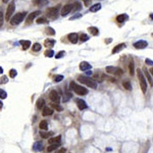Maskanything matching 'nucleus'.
<instances>
[{
    "label": "nucleus",
    "mask_w": 153,
    "mask_h": 153,
    "mask_svg": "<svg viewBox=\"0 0 153 153\" xmlns=\"http://www.w3.org/2000/svg\"><path fill=\"white\" fill-rule=\"evenodd\" d=\"M78 80H79L82 84L87 85L88 87H90V88H92V89H96V88H97V83H96L94 80H93V79L89 78V76H78Z\"/></svg>",
    "instance_id": "1"
},
{
    "label": "nucleus",
    "mask_w": 153,
    "mask_h": 153,
    "mask_svg": "<svg viewBox=\"0 0 153 153\" xmlns=\"http://www.w3.org/2000/svg\"><path fill=\"white\" fill-rule=\"evenodd\" d=\"M71 89L74 90L78 95H87L88 94V90L86 88H84L83 86H79L76 85L75 82H71Z\"/></svg>",
    "instance_id": "2"
},
{
    "label": "nucleus",
    "mask_w": 153,
    "mask_h": 153,
    "mask_svg": "<svg viewBox=\"0 0 153 153\" xmlns=\"http://www.w3.org/2000/svg\"><path fill=\"white\" fill-rule=\"evenodd\" d=\"M137 75H138V79H139V82H140V86H141L142 92L145 94L146 91H147V81H146L145 76H144V75H143V72L141 70L137 71Z\"/></svg>",
    "instance_id": "3"
},
{
    "label": "nucleus",
    "mask_w": 153,
    "mask_h": 153,
    "mask_svg": "<svg viewBox=\"0 0 153 153\" xmlns=\"http://www.w3.org/2000/svg\"><path fill=\"white\" fill-rule=\"evenodd\" d=\"M26 14H27V12H20V13H16L13 18L10 20V24L12 26H16V25H19L21 24L24 20H25V16Z\"/></svg>",
    "instance_id": "4"
},
{
    "label": "nucleus",
    "mask_w": 153,
    "mask_h": 153,
    "mask_svg": "<svg viewBox=\"0 0 153 153\" xmlns=\"http://www.w3.org/2000/svg\"><path fill=\"white\" fill-rule=\"evenodd\" d=\"M106 73L107 74H110V75H114V76H122L124 74V71L122 69H120V67H116V66H106L105 69Z\"/></svg>",
    "instance_id": "5"
},
{
    "label": "nucleus",
    "mask_w": 153,
    "mask_h": 153,
    "mask_svg": "<svg viewBox=\"0 0 153 153\" xmlns=\"http://www.w3.org/2000/svg\"><path fill=\"white\" fill-rule=\"evenodd\" d=\"M59 8H60V5H56V6H53V7H50L47 9L46 13H47V16L49 19H55L57 14H58V11H59Z\"/></svg>",
    "instance_id": "6"
},
{
    "label": "nucleus",
    "mask_w": 153,
    "mask_h": 153,
    "mask_svg": "<svg viewBox=\"0 0 153 153\" xmlns=\"http://www.w3.org/2000/svg\"><path fill=\"white\" fill-rule=\"evenodd\" d=\"M14 9H15V3L14 1H11L9 4H8V7H7V10H6V14H5V19L8 21V20H11V16L14 12Z\"/></svg>",
    "instance_id": "7"
},
{
    "label": "nucleus",
    "mask_w": 153,
    "mask_h": 153,
    "mask_svg": "<svg viewBox=\"0 0 153 153\" xmlns=\"http://www.w3.org/2000/svg\"><path fill=\"white\" fill-rule=\"evenodd\" d=\"M49 98L53 103H58V102L60 101V97H59L57 91H55V90H52L49 93Z\"/></svg>",
    "instance_id": "8"
},
{
    "label": "nucleus",
    "mask_w": 153,
    "mask_h": 153,
    "mask_svg": "<svg viewBox=\"0 0 153 153\" xmlns=\"http://www.w3.org/2000/svg\"><path fill=\"white\" fill-rule=\"evenodd\" d=\"M73 9H74V4H66V5H64L62 7V9H61V15L62 16L67 15Z\"/></svg>",
    "instance_id": "9"
},
{
    "label": "nucleus",
    "mask_w": 153,
    "mask_h": 153,
    "mask_svg": "<svg viewBox=\"0 0 153 153\" xmlns=\"http://www.w3.org/2000/svg\"><path fill=\"white\" fill-rule=\"evenodd\" d=\"M147 46H148V43H147V41H145V40H139L138 42L134 43V47L136 49H144V48H146Z\"/></svg>",
    "instance_id": "10"
},
{
    "label": "nucleus",
    "mask_w": 153,
    "mask_h": 153,
    "mask_svg": "<svg viewBox=\"0 0 153 153\" xmlns=\"http://www.w3.org/2000/svg\"><path fill=\"white\" fill-rule=\"evenodd\" d=\"M39 14H41V11H40V10L31 12V13L29 14V16H28V19H27V23H28V24H31L34 20H35V19L37 18V16H38Z\"/></svg>",
    "instance_id": "11"
},
{
    "label": "nucleus",
    "mask_w": 153,
    "mask_h": 153,
    "mask_svg": "<svg viewBox=\"0 0 153 153\" xmlns=\"http://www.w3.org/2000/svg\"><path fill=\"white\" fill-rule=\"evenodd\" d=\"M67 39L70 40L71 43L76 44V42H78V40H79V36H78V34L76 33H71V34H69V36H67Z\"/></svg>",
    "instance_id": "12"
},
{
    "label": "nucleus",
    "mask_w": 153,
    "mask_h": 153,
    "mask_svg": "<svg viewBox=\"0 0 153 153\" xmlns=\"http://www.w3.org/2000/svg\"><path fill=\"white\" fill-rule=\"evenodd\" d=\"M92 69V65L87 62V61H82L80 63V70L83 71V72H86V71H90Z\"/></svg>",
    "instance_id": "13"
},
{
    "label": "nucleus",
    "mask_w": 153,
    "mask_h": 153,
    "mask_svg": "<svg viewBox=\"0 0 153 153\" xmlns=\"http://www.w3.org/2000/svg\"><path fill=\"white\" fill-rule=\"evenodd\" d=\"M76 105H78V107H79L80 110H84V109L88 108L87 103H86V102H85L83 99H76Z\"/></svg>",
    "instance_id": "14"
},
{
    "label": "nucleus",
    "mask_w": 153,
    "mask_h": 153,
    "mask_svg": "<svg viewBox=\"0 0 153 153\" xmlns=\"http://www.w3.org/2000/svg\"><path fill=\"white\" fill-rule=\"evenodd\" d=\"M143 72H144V75H145L146 79H147V82L149 83V85H150L151 87H153V80H152V76H151L149 71L146 69V67H144V69H143Z\"/></svg>",
    "instance_id": "15"
},
{
    "label": "nucleus",
    "mask_w": 153,
    "mask_h": 153,
    "mask_svg": "<svg viewBox=\"0 0 153 153\" xmlns=\"http://www.w3.org/2000/svg\"><path fill=\"white\" fill-rule=\"evenodd\" d=\"M60 140H61V136H57V137H51L49 138L48 140V143L50 144H58V143H60Z\"/></svg>",
    "instance_id": "16"
},
{
    "label": "nucleus",
    "mask_w": 153,
    "mask_h": 153,
    "mask_svg": "<svg viewBox=\"0 0 153 153\" xmlns=\"http://www.w3.org/2000/svg\"><path fill=\"white\" fill-rule=\"evenodd\" d=\"M33 150L36 151V152H39V151L43 150V144H42V142H36L35 144H34V145H33Z\"/></svg>",
    "instance_id": "17"
},
{
    "label": "nucleus",
    "mask_w": 153,
    "mask_h": 153,
    "mask_svg": "<svg viewBox=\"0 0 153 153\" xmlns=\"http://www.w3.org/2000/svg\"><path fill=\"white\" fill-rule=\"evenodd\" d=\"M127 47V45L125 44V43H122V44H118V45H116L113 49H112V53L114 54V53H117V52H120L121 50H123V49H125Z\"/></svg>",
    "instance_id": "18"
},
{
    "label": "nucleus",
    "mask_w": 153,
    "mask_h": 153,
    "mask_svg": "<svg viewBox=\"0 0 153 153\" xmlns=\"http://www.w3.org/2000/svg\"><path fill=\"white\" fill-rule=\"evenodd\" d=\"M128 19H129V16H128V14H126V13H124V14H120V15H117L116 16V21L118 22V23H125Z\"/></svg>",
    "instance_id": "19"
},
{
    "label": "nucleus",
    "mask_w": 153,
    "mask_h": 153,
    "mask_svg": "<svg viewBox=\"0 0 153 153\" xmlns=\"http://www.w3.org/2000/svg\"><path fill=\"white\" fill-rule=\"evenodd\" d=\"M54 133L53 132H46V131H40V136L42 138L44 139H47L49 137H51V136H53Z\"/></svg>",
    "instance_id": "20"
},
{
    "label": "nucleus",
    "mask_w": 153,
    "mask_h": 153,
    "mask_svg": "<svg viewBox=\"0 0 153 153\" xmlns=\"http://www.w3.org/2000/svg\"><path fill=\"white\" fill-rule=\"evenodd\" d=\"M20 44L23 46V49L25 50H27L29 47H31V42L29 40H22L20 41Z\"/></svg>",
    "instance_id": "21"
},
{
    "label": "nucleus",
    "mask_w": 153,
    "mask_h": 153,
    "mask_svg": "<svg viewBox=\"0 0 153 153\" xmlns=\"http://www.w3.org/2000/svg\"><path fill=\"white\" fill-rule=\"evenodd\" d=\"M54 44H55V40H53V39H47V40H45V42H44L45 47H48V48L53 47Z\"/></svg>",
    "instance_id": "22"
},
{
    "label": "nucleus",
    "mask_w": 153,
    "mask_h": 153,
    "mask_svg": "<svg viewBox=\"0 0 153 153\" xmlns=\"http://www.w3.org/2000/svg\"><path fill=\"white\" fill-rule=\"evenodd\" d=\"M44 105H45V101L43 98H39L37 100V108L38 109H43L44 108Z\"/></svg>",
    "instance_id": "23"
},
{
    "label": "nucleus",
    "mask_w": 153,
    "mask_h": 153,
    "mask_svg": "<svg viewBox=\"0 0 153 153\" xmlns=\"http://www.w3.org/2000/svg\"><path fill=\"white\" fill-rule=\"evenodd\" d=\"M39 128L41 129V131H47V129H48V123H47V121H41V123L39 125Z\"/></svg>",
    "instance_id": "24"
},
{
    "label": "nucleus",
    "mask_w": 153,
    "mask_h": 153,
    "mask_svg": "<svg viewBox=\"0 0 153 153\" xmlns=\"http://www.w3.org/2000/svg\"><path fill=\"white\" fill-rule=\"evenodd\" d=\"M53 113V110H52V108H50V107H44L43 108V114L44 116H47V115H51Z\"/></svg>",
    "instance_id": "25"
},
{
    "label": "nucleus",
    "mask_w": 153,
    "mask_h": 153,
    "mask_svg": "<svg viewBox=\"0 0 153 153\" xmlns=\"http://www.w3.org/2000/svg\"><path fill=\"white\" fill-rule=\"evenodd\" d=\"M100 9H101V4H100V3L94 4V5H92V6L90 7V11H91V12H96V11H98V10H100Z\"/></svg>",
    "instance_id": "26"
},
{
    "label": "nucleus",
    "mask_w": 153,
    "mask_h": 153,
    "mask_svg": "<svg viewBox=\"0 0 153 153\" xmlns=\"http://www.w3.org/2000/svg\"><path fill=\"white\" fill-rule=\"evenodd\" d=\"M89 31H90V33L92 34L93 36H98L99 35V30L96 27H90L89 28Z\"/></svg>",
    "instance_id": "27"
},
{
    "label": "nucleus",
    "mask_w": 153,
    "mask_h": 153,
    "mask_svg": "<svg viewBox=\"0 0 153 153\" xmlns=\"http://www.w3.org/2000/svg\"><path fill=\"white\" fill-rule=\"evenodd\" d=\"M59 145H60V143H58V144H51V145H49V146H48L47 151H48V152H52L53 150L57 149V148L59 147Z\"/></svg>",
    "instance_id": "28"
},
{
    "label": "nucleus",
    "mask_w": 153,
    "mask_h": 153,
    "mask_svg": "<svg viewBox=\"0 0 153 153\" xmlns=\"http://www.w3.org/2000/svg\"><path fill=\"white\" fill-rule=\"evenodd\" d=\"M129 71H130V75L131 76H134V74H135V63L133 61V59L131 60L130 64H129Z\"/></svg>",
    "instance_id": "29"
},
{
    "label": "nucleus",
    "mask_w": 153,
    "mask_h": 153,
    "mask_svg": "<svg viewBox=\"0 0 153 153\" xmlns=\"http://www.w3.org/2000/svg\"><path fill=\"white\" fill-rule=\"evenodd\" d=\"M49 3V1L48 0H36V4L38 5V6H46L47 4Z\"/></svg>",
    "instance_id": "30"
},
{
    "label": "nucleus",
    "mask_w": 153,
    "mask_h": 153,
    "mask_svg": "<svg viewBox=\"0 0 153 153\" xmlns=\"http://www.w3.org/2000/svg\"><path fill=\"white\" fill-rule=\"evenodd\" d=\"M123 86L127 90H132V85H131V82H129V81H124L123 82Z\"/></svg>",
    "instance_id": "31"
},
{
    "label": "nucleus",
    "mask_w": 153,
    "mask_h": 153,
    "mask_svg": "<svg viewBox=\"0 0 153 153\" xmlns=\"http://www.w3.org/2000/svg\"><path fill=\"white\" fill-rule=\"evenodd\" d=\"M45 56L46 57H52L53 55H54V51L52 50V49H47L46 51H45Z\"/></svg>",
    "instance_id": "32"
},
{
    "label": "nucleus",
    "mask_w": 153,
    "mask_h": 153,
    "mask_svg": "<svg viewBox=\"0 0 153 153\" xmlns=\"http://www.w3.org/2000/svg\"><path fill=\"white\" fill-rule=\"evenodd\" d=\"M42 48L41 44L39 43H35V44H33V51H35V52H38V51H40Z\"/></svg>",
    "instance_id": "33"
},
{
    "label": "nucleus",
    "mask_w": 153,
    "mask_h": 153,
    "mask_svg": "<svg viewBox=\"0 0 153 153\" xmlns=\"http://www.w3.org/2000/svg\"><path fill=\"white\" fill-rule=\"evenodd\" d=\"M46 33L48 34V35H51V36H53L55 35V31L53 28H51V27H47L46 28Z\"/></svg>",
    "instance_id": "34"
},
{
    "label": "nucleus",
    "mask_w": 153,
    "mask_h": 153,
    "mask_svg": "<svg viewBox=\"0 0 153 153\" xmlns=\"http://www.w3.org/2000/svg\"><path fill=\"white\" fill-rule=\"evenodd\" d=\"M80 40H81V42H87L89 40V36L86 35V34H82L80 36Z\"/></svg>",
    "instance_id": "35"
},
{
    "label": "nucleus",
    "mask_w": 153,
    "mask_h": 153,
    "mask_svg": "<svg viewBox=\"0 0 153 153\" xmlns=\"http://www.w3.org/2000/svg\"><path fill=\"white\" fill-rule=\"evenodd\" d=\"M16 75H18V72H16L15 70H13V69H12V70H10V71H9V76H10V78H12V79H13V78H15Z\"/></svg>",
    "instance_id": "36"
},
{
    "label": "nucleus",
    "mask_w": 153,
    "mask_h": 153,
    "mask_svg": "<svg viewBox=\"0 0 153 153\" xmlns=\"http://www.w3.org/2000/svg\"><path fill=\"white\" fill-rule=\"evenodd\" d=\"M72 98V93H65V95H64V97H63V101L64 102H66V101H69L70 99Z\"/></svg>",
    "instance_id": "37"
},
{
    "label": "nucleus",
    "mask_w": 153,
    "mask_h": 153,
    "mask_svg": "<svg viewBox=\"0 0 153 153\" xmlns=\"http://www.w3.org/2000/svg\"><path fill=\"white\" fill-rule=\"evenodd\" d=\"M37 23L41 25V24H46V23H48V21H47L46 18H39V19L37 20Z\"/></svg>",
    "instance_id": "38"
},
{
    "label": "nucleus",
    "mask_w": 153,
    "mask_h": 153,
    "mask_svg": "<svg viewBox=\"0 0 153 153\" xmlns=\"http://www.w3.org/2000/svg\"><path fill=\"white\" fill-rule=\"evenodd\" d=\"M7 97V94H6V92L2 89H0V98L1 99H5Z\"/></svg>",
    "instance_id": "39"
},
{
    "label": "nucleus",
    "mask_w": 153,
    "mask_h": 153,
    "mask_svg": "<svg viewBox=\"0 0 153 153\" xmlns=\"http://www.w3.org/2000/svg\"><path fill=\"white\" fill-rule=\"evenodd\" d=\"M63 80V76H61V75H59V76H54V81L56 82V83H58V82H61Z\"/></svg>",
    "instance_id": "40"
},
{
    "label": "nucleus",
    "mask_w": 153,
    "mask_h": 153,
    "mask_svg": "<svg viewBox=\"0 0 153 153\" xmlns=\"http://www.w3.org/2000/svg\"><path fill=\"white\" fill-rule=\"evenodd\" d=\"M8 82V78L7 76H3L1 79H0V84L1 85H3V84H6Z\"/></svg>",
    "instance_id": "41"
},
{
    "label": "nucleus",
    "mask_w": 153,
    "mask_h": 153,
    "mask_svg": "<svg viewBox=\"0 0 153 153\" xmlns=\"http://www.w3.org/2000/svg\"><path fill=\"white\" fill-rule=\"evenodd\" d=\"M3 21H4V15H3V12L0 10V27H2Z\"/></svg>",
    "instance_id": "42"
},
{
    "label": "nucleus",
    "mask_w": 153,
    "mask_h": 153,
    "mask_svg": "<svg viewBox=\"0 0 153 153\" xmlns=\"http://www.w3.org/2000/svg\"><path fill=\"white\" fill-rule=\"evenodd\" d=\"M65 54V52L64 51H59V52L55 55V58H61V57H63V55Z\"/></svg>",
    "instance_id": "43"
},
{
    "label": "nucleus",
    "mask_w": 153,
    "mask_h": 153,
    "mask_svg": "<svg viewBox=\"0 0 153 153\" xmlns=\"http://www.w3.org/2000/svg\"><path fill=\"white\" fill-rule=\"evenodd\" d=\"M53 106H54V108H55V109H57V110H58V111H61V110H62V107H61L60 105H58V103H57V104H56V103H55V104H53Z\"/></svg>",
    "instance_id": "44"
},
{
    "label": "nucleus",
    "mask_w": 153,
    "mask_h": 153,
    "mask_svg": "<svg viewBox=\"0 0 153 153\" xmlns=\"http://www.w3.org/2000/svg\"><path fill=\"white\" fill-rule=\"evenodd\" d=\"M75 5H76V7H75V8H74V10H79V9H81V8H82L81 4H80V3H78V2L75 3Z\"/></svg>",
    "instance_id": "45"
},
{
    "label": "nucleus",
    "mask_w": 153,
    "mask_h": 153,
    "mask_svg": "<svg viewBox=\"0 0 153 153\" xmlns=\"http://www.w3.org/2000/svg\"><path fill=\"white\" fill-rule=\"evenodd\" d=\"M82 16V14H76V15H74V16H72V18L70 19L71 21H73V20H76V19H79V18H81Z\"/></svg>",
    "instance_id": "46"
},
{
    "label": "nucleus",
    "mask_w": 153,
    "mask_h": 153,
    "mask_svg": "<svg viewBox=\"0 0 153 153\" xmlns=\"http://www.w3.org/2000/svg\"><path fill=\"white\" fill-rule=\"evenodd\" d=\"M145 62H146L147 64H149V65H153V61L151 60V59H149V58H146V60H145Z\"/></svg>",
    "instance_id": "47"
},
{
    "label": "nucleus",
    "mask_w": 153,
    "mask_h": 153,
    "mask_svg": "<svg viewBox=\"0 0 153 153\" xmlns=\"http://www.w3.org/2000/svg\"><path fill=\"white\" fill-rule=\"evenodd\" d=\"M65 151H66V150H65V148H60V149H59L56 153H65Z\"/></svg>",
    "instance_id": "48"
},
{
    "label": "nucleus",
    "mask_w": 153,
    "mask_h": 153,
    "mask_svg": "<svg viewBox=\"0 0 153 153\" xmlns=\"http://www.w3.org/2000/svg\"><path fill=\"white\" fill-rule=\"evenodd\" d=\"M84 2H85V4H86V5H89L90 2H91V0H84Z\"/></svg>",
    "instance_id": "49"
},
{
    "label": "nucleus",
    "mask_w": 153,
    "mask_h": 153,
    "mask_svg": "<svg viewBox=\"0 0 153 153\" xmlns=\"http://www.w3.org/2000/svg\"><path fill=\"white\" fill-rule=\"evenodd\" d=\"M111 41H112V39H111V38H109L108 40H105V43H107V44H108V43H110V42H111Z\"/></svg>",
    "instance_id": "50"
},
{
    "label": "nucleus",
    "mask_w": 153,
    "mask_h": 153,
    "mask_svg": "<svg viewBox=\"0 0 153 153\" xmlns=\"http://www.w3.org/2000/svg\"><path fill=\"white\" fill-rule=\"evenodd\" d=\"M2 106H3V103H2V102H1V100H0V109L2 108Z\"/></svg>",
    "instance_id": "51"
},
{
    "label": "nucleus",
    "mask_w": 153,
    "mask_h": 153,
    "mask_svg": "<svg viewBox=\"0 0 153 153\" xmlns=\"http://www.w3.org/2000/svg\"><path fill=\"white\" fill-rule=\"evenodd\" d=\"M149 73H150V74H151V75L153 76V67H152V69H151V70L149 71Z\"/></svg>",
    "instance_id": "52"
},
{
    "label": "nucleus",
    "mask_w": 153,
    "mask_h": 153,
    "mask_svg": "<svg viewBox=\"0 0 153 153\" xmlns=\"http://www.w3.org/2000/svg\"><path fill=\"white\" fill-rule=\"evenodd\" d=\"M2 73H3V69H2L1 66H0V74H2Z\"/></svg>",
    "instance_id": "53"
},
{
    "label": "nucleus",
    "mask_w": 153,
    "mask_h": 153,
    "mask_svg": "<svg viewBox=\"0 0 153 153\" xmlns=\"http://www.w3.org/2000/svg\"><path fill=\"white\" fill-rule=\"evenodd\" d=\"M87 75H88V76H91V75H92V72H87Z\"/></svg>",
    "instance_id": "54"
},
{
    "label": "nucleus",
    "mask_w": 153,
    "mask_h": 153,
    "mask_svg": "<svg viewBox=\"0 0 153 153\" xmlns=\"http://www.w3.org/2000/svg\"><path fill=\"white\" fill-rule=\"evenodd\" d=\"M150 18H151V20H153V13L150 14Z\"/></svg>",
    "instance_id": "55"
},
{
    "label": "nucleus",
    "mask_w": 153,
    "mask_h": 153,
    "mask_svg": "<svg viewBox=\"0 0 153 153\" xmlns=\"http://www.w3.org/2000/svg\"><path fill=\"white\" fill-rule=\"evenodd\" d=\"M3 2H4V3H7V2H8V0H3Z\"/></svg>",
    "instance_id": "56"
}]
</instances>
